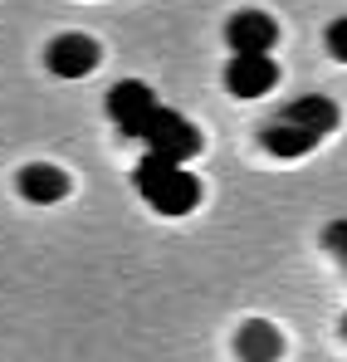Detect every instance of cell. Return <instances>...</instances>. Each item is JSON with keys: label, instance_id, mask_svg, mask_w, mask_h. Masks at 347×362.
<instances>
[{"label": "cell", "instance_id": "6da1fadb", "mask_svg": "<svg viewBox=\"0 0 347 362\" xmlns=\"http://www.w3.org/2000/svg\"><path fill=\"white\" fill-rule=\"evenodd\" d=\"M132 186L157 216H191L201 206V177L191 167L162 162V157H142L132 167Z\"/></svg>", "mask_w": 347, "mask_h": 362}, {"label": "cell", "instance_id": "7a4b0ae2", "mask_svg": "<svg viewBox=\"0 0 347 362\" xmlns=\"http://www.w3.org/2000/svg\"><path fill=\"white\" fill-rule=\"evenodd\" d=\"M147 157H162V162H176V167H186L191 157H201V127L186 118V113H176V108H162L152 127H147Z\"/></svg>", "mask_w": 347, "mask_h": 362}, {"label": "cell", "instance_id": "3957f363", "mask_svg": "<svg viewBox=\"0 0 347 362\" xmlns=\"http://www.w3.org/2000/svg\"><path fill=\"white\" fill-rule=\"evenodd\" d=\"M157 113H162V103L142 78H122V83L108 88V118L122 127V137H147Z\"/></svg>", "mask_w": 347, "mask_h": 362}, {"label": "cell", "instance_id": "277c9868", "mask_svg": "<svg viewBox=\"0 0 347 362\" xmlns=\"http://www.w3.org/2000/svg\"><path fill=\"white\" fill-rule=\"evenodd\" d=\"M98 59H103L98 40L93 35H78V30H64V35H54L45 45V69L54 78H88L98 69Z\"/></svg>", "mask_w": 347, "mask_h": 362}, {"label": "cell", "instance_id": "5b68a950", "mask_svg": "<svg viewBox=\"0 0 347 362\" xmlns=\"http://www.w3.org/2000/svg\"><path fill=\"white\" fill-rule=\"evenodd\" d=\"M225 45H230V54H269L279 45V25H274L269 10L245 5L225 20Z\"/></svg>", "mask_w": 347, "mask_h": 362}, {"label": "cell", "instance_id": "8992f818", "mask_svg": "<svg viewBox=\"0 0 347 362\" xmlns=\"http://www.w3.org/2000/svg\"><path fill=\"white\" fill-rule=\"evenodd\" d=\"M279 83V64L274 54H230L225 64V88H230L235 98H264L269 88Z\"/></svg>", "mask_w": 347, "mask_h": 362}, {"label": "cell", "instance_id": "52a82bcc", "mask_svg": "<svg viewBox=\"0 0 347 362\" xmlns=\"http://www.w3.org/2000/svg\"><path fill=\"white\" fill-rule=\"evenodd\" d=\"M318 142H323L318 132L298 127V122L284 118V113H274V118L259 127V147H264L269 157H279V162H298V157H308V152H313Z\"/></svg>", "mask_w": 347, "mask_h": 362}, {"label": "cell", "instance_id": "ba28073f", "mask_svg": "<svg viewBox=\"0 0 347 362\" xmlns=\"http://www.w3.org/2000/svg\"><path fill=\"white\" fill-rule=\"evenodd\" d=\"M15 186H20V196H25L30 206H59V201L73 191L69 172L54 167V162H25L20 177H15Z\"/></svg>", "mask_w": 347, "mask_h": 362}, {"label": "cell", "instance_id": "9c48e42d", "mask_svg": "<svg viewBox=\"0 0 347 362\" xmlns=\"http://www.w3.org/2000/svg\"><path fill=\"white\" fill-rule=\"evenodd\" d=\"M284 353V333L269 318H245L235 328V358L240 362H279Z\"/></svg>", "mask_w": 347, "mask_h": 362}, {"label": "cell", "instance_id": "30bf717a", "mask_svg": "<svg viewBox=\"0 0 347 362\" xmlns=\"http://www.w3.org/2000/svg\"><path fill=\"white\" fill-rule=\"evenodd\" d=\"M284 118H293L298 127H308V132H318V137H328L333 127H338V103L328 98V93H303V98H293V103H284L279 108Z\"/></svg>", "mask_w": 347, "mask_h": 362}, {"label": "cell", "instance_id": "8fae6325", "mask_svg": "<svg viewBox=\"0 0 347 362\" xmlns=\"http://www.w3.org/2000/svg\"><path fill=\"white\" fill-rule=\"evenodd\" d=\"M323 250L347 269V221H328V226H323Z\"/></svg>", "mask_w": 347, "mask_h": 362}, {"label": "cell", "instance_id": "7c38bea8", "mask_svg": "<svg viewBox=\"0 0 347 362\" xmlns=\"http://www.w3.org/2000/svg\"><path fill=\"white\" fill-rule=\"evenodd\" d=\"M323 45H328V54H333L338 64H347V15L328 20V30H323Z\"/></svg>", "mask_w": 347, "mask_h": 362}, {"label": "cell", "instance_id": "4fadbf2b", "mask_svg": "<svg viewBox=\"0 0 347 362\" xmlns=\"http://www.w3.org/2000/svg\"><path fill=\"white\" fill-rule=\"evenodd\" d=\"M338 333H343V338H347V313H343V323H338Z\"/></svg>", "mask_w": 347, "mask_h": 362}]
</instances>
